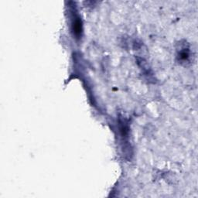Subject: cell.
Masks as SVG:
<instances>
[{
    "instance_id": "cell-1",
    "label": "cell",
    "mask_w": 198,
    "mask_h": 198,
    "mask_svg": "<svg viewBox=\"0 0 198 198\" xmlns=\"http://www.w3.org/2000/svg\"><path fill=\"white\" fill-rule=\"evenodd\" d=\"M73 30L76 36H80L82 33V22L79 19H75L73 22Z\"/></svg>"
}]
</instances>
